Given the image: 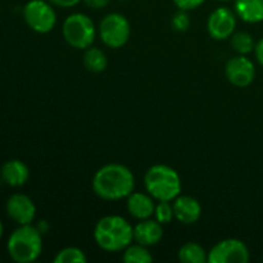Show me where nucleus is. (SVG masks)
Wrapping results in <instances>:
<instances>
[{
	"label": "nucleus",
	"instance_id": "nucleus-1",
	"mask_svg": "<svg viewBox=\"0 0 263 263\" xmlns=\"http://www.w3.org/2000/svg\"><path fill=\"white\" fill-rule=\"evenodd\" d=\"M91 184L92 190L100 199L121 200L134 192L135 177L128 167L109 163L95 172Z\"/></svg>",
	"mask_w": 263,
	"mask_h": 263
},
{
	"label": "nucleus",
	"instance_id": "nucleus-2",
	"mask_svg": "<svg viewBox=\"0 0 263 263\" xmlns=\"http://www.w3.org/2000/svg\"><path fill=\"white\" fill-rule=\"evenodd\" d=\"M94 240L105 252H121L134 240V228L126 218L117 215L104 216L94 228Z\"/></svg>",
	"mask_w": 263,
	"mask_h": 263
},
{
	"label": "nucleus",
	"instance_id": "nucleus-3",
	"mask_svg": "<svg viewBox=\"0 0 263 263\" xmlns=\"http://www.w3.org/2000/svg\"><path fill=\"white\" fill-rule=\"evenodd\" d=\"M144 185L149 195L157 202H174L181 193V179L177 171L167 164L149 167L144 176Z\"/></svg>",
	"mask_w": 263,
	"mask_h": 263
},
{
	"label": "nucleus",
	"instance_id": "nucleus-4",
	"mask_svg": "<svg viewBox=\"0 0 263 263\" xmlns=\"http://www.w3.org/2000/svg\"><path fill=\"white\" fill-rule=\"evenodd\" d=\"M8 253L10 258L18 263H31L40 257L43 252V236L37 228L20 225L8 239Z\"/></svg>",
	"mask_w": 263,
	"mask_h": 263
},
{
	"label": "nucleus",
	"instance_id": "nucleus-5",
	"mask_svg": "<svg viewBox=\"0 0 263 263\" xmlns=\"http://www.w3.org/2000/svg\"><path fill=\"white\" fill-rule=\"evenodd\" d=\"M63 37L72 48L85 50L95 41L97 27L89 15L84 13H73L63 22Z\"/></svg>",
	"mask_w": 263,
	"mask_h": 263
},
{
	"label": "nucleus",
	"instance_id": "nucleus-6",
	"mask_svg": "<svg viewBox=\"0 0 263 263\" xmlns=\"http://www.w3.org/2000/svg\"><path fill=\"white\" fill-rule=\"evenodd\" d=\"M131 35L130 22L120 13H109L99 25L100 40L104 45L112 49H120L128 41Z\"/></svg>",
	"mask_w": 263,
	"mask_h": 263
},
{
	"label": "nucleus",
	"instance_id": "nucleus-7",
	"mask_svg": "<svg viewBox=\"0 0 263 263\" xmlns=\"http://www.w3.org/2000/svg\"><path fill=\"white\" fill-rule=\"evenodd\" d=\"M23 18L37 33L50 32L57 23L55 10L48 0H30L23 8Z\"/></svg>",
	"mask_w": 263,
	"mask_h": 263
},
{
	"label": "nucleus",
	"instance_id": "nucleus-8",
	"mask_svg": "<svg viewBox=\"0 0 263 263\" xmlns=\"http://www.w3.org/2000/svg\"><path fill=\"white\" fill-rule=\"evenodd\" d=\"M249 257V249L244 241L229 238L212 247L208 252V263H247Z\"/></svg>",
	"mask_w": 263,
	"mask_h": 263
},
{
	"label": "nucleus",
	"instance_id": "nucleus-9",
	"mask_svg": "<svg viewBox=\"0 0 263 263\" xmlns=\"http://www.w3.org/2000/svg\"><path fill=\"white\" fill-rule=\"evenodd\" d=\"M225 74L229 82L236 87H247L256 77V67L246 55H236L229 59L225 66Z\"/></svg>",
	"mask_w": 263,
	"mask_h": 263
},
{
	"label": "nucleus",
	"instance_id": "nucleus-10",
	"mask_svg": "<svg viewBox=\"0 0 263 263\" xmlns=\"http://www.w3.org/2000/svg\"><path fill=\"white\" fill-rule=\"evenodd\" d=\"M235 13L225 7L217 8L210 14L207 21L208 33L215 40H225L235 32Z\"/></svg>",
	"mask_w": 263,
	"mask_h": 263
},
{
	"label": "nucleus",
	"instance_id": "nucleus-11",
	"mask_svg": "<svg viewBox=\"0 0 263 263\" xmlns=\"http://www.w3.org/2000/svg\"><path fill=\"white\" fill-rule=\"evenodd\" d=\"M7 213L18 225H28L35 220L36 205L25 194H13L7 202Z\"/></svg>",
	"mask_w": 263,
	"mask_h": 263
},
{
	"label": "nucleus",
	"instance_id": "nucleus-12",
	"mask_svg": "<svg viewBox=\"0 0 263 263\" xmlns=\"http://www.w3.org/2000/svg\"><path fill=\"white\" fill-rule=\"evenodd\" d=\"M172 205L175 218L184 225H193L202 216V205L198 199L190 195H179L174 199Z\"/></svg>",
	"mask_w": 263,
	"mask_h": 263
},
{
	"label": "nucleus",
	"instance_id": "nucleus-13",
	"mask_svg": "<svg viewBox=\"0 0 263 263\" xmlns=\"http://www.w3.org/2000/svg\"><path fill=\"white\" fill-rule=\"evenodd\" d=\"M163 238V228L157 220H140L134 226V241L144 247H153Z\"/></svg>",
	"mask_w": 263,
	"mask_h": 263
},
{
	"label": "nucleus",
	"instance_id": "nucleus-14",
	"mask_svg": "<svg viewBox=\"0 0 263 263\" xmlns=\"http://www.w3.org/2000/svg\"><path fill=\"white\" fill-rule=\"evenodd\" d=\"M127 211L136 220H146L154 216L156 203L154 198L144 193H131L127 197Z\"/></svg>",
	"mask_w": 263,
	"mask_h": 263
},
{
	"label": "nucleus",
	"instance_id": "nucleus-15",
	"mask_svg": "<svg viewBox=\"0 0 263 263\" xmlns=\"http://www.w3.org/2000/svg\"><path fill=\"white\" fill-rule=\"evenodd\" d=\"M2 177L8 185L18 187L27 182L28 177H30V171L22 161L12 159L2 167Z\"/></svg>",
	"mask_w": 263,
	"mask_h": 263
},
{
	"label": "nucleus",
	"instance_id": "nucleus-16",
	"mask_svg": "<svg viewBox=\"0 0 263 263\" xmlns=\"http://www.w3.org/2000/svg\"><path fill=\"white\" fill-rule=\"evenodd\" d=\"M235 13L247 23L263 21V0H235Z\"/></svg>",
	"mask_w": 263,
	"mask_h": 263
},
{
	"label": "nucleus",
	"instance_id": "nucleus-17",
	"mask_svg": "<svg viewBox=\"0 0 263 263\" xmlns=\"http://www.w3.org/2000/svg\"><path fill=\"white\" fill-rule=\"evenodd\" d=\"M179 261L182 263H205L208 262V252L200 244L189 241L180 248Z\"/></svg>",
	"mask_w": 263,
	"mask_h": 263
},
{
	"label": "nucleus",
	"instance_id": "nucleus-18",
	"mask_svg": "<svg viewBox=\"0 0 263 263\" xmlns=\"http://www.w3.org/2000/svg\"><path fill=\"white\" fill-rule=\"evenodd\" d=\"M84 66L87 71L92 72V73H100L108 66L107 55L102 49L90 46V48L85 49Z\"/></svg>",
	"mask_w": 263,
	"mask_h": 263
},
{
	"label": "nucleus",
	"instance_id": "nucleus-19",
	"mask_svg": "<svg viewBox=\"0 0 263 263\" xmlns=\"http://www.w3.org/2000/svg\"><path fill=\"white\" fill-rule=\"evenodd\" d=\"M123 262L126 263H151L153 261V256L149 252L148 247L141 244H130L126 249H123Z\"/></svg>",
	"mask_w": 263,
	"mask_h": 263
},
{
	"label": "nucleus",
	"instance_id": "nucleus-20",
	"mask_svg": "<svg viewBox=\"0 0 263 263\" xmlns=\"http://www.w3.org/2000/svg\"><path fill=\"white\" fill-rule=\"evenodd\" d=\"M231 48L240 55H247L251 51L254 50V44L253 37L251 33L246 32V31H239V32H234L230 37Z\"/></svg>",
	"mask_w": 263,
	"mask_h": 263
},
{
	"label": "nucleus",
	"instance_id": "nucleus-21",
	"mask_svg": "<svg viewBox=\"0 0 263 263\" xmlns=\"http://www.w3.org/2000/svg\"><path fill=\"white\" fill-rule=\"evenodd\" d=\"M53 261L54 263H86L87 257L77 247H67L55 254Z\"/></svg>",
	"mask_w": 263,
	"mask_h": 263
},
{
	"label": "nucleus",
	"instance_id": "nucleus-22",
	"mask_svg": "<svg viewBox=\"0 0 263 263\" xmlns=\"http://www.w3.org/2000/svg\"><path fill=\"white\" fill-rule=\"evenodd\" d=\"M154 217L162 225L170 223L175 218L174 213V205L171 202L167 200H162L156 204V210H154Z\"/></svg>",
	"mask_w": 263,
	"mask_h": 263
},
{
	"label": "nucleus",
	"instance_id": "nucleus-23",
	"mask_svg": "<svg viewBox=\"0 0 263 263\" xmlns=\"http://www.w3.org/2000/svg\"><path fill=\"white\" fill-rule=\"evenodd\" d=\"M204 2L205 0H174L175 5H176L180 10H184V12L197 9V8H199Z\"/></svg>",
	"mask_w": 263,
	"mask_h": 263
},
{
	"label": "nucleus",
	"instance_id": "nucleus-24",
	"mask_svg": "<svg viewBox=\"0 0 263 263\" xmlns=\"http://www.w3.org/2000/svg\"><path fill=\"white\" fill-rule=\"evenodd\" d=\"M174 26L177 30H186L187 26H189V18L185 14L184 10H182L181 13H179V14L175 15Z\"/></svg>",
	"mask_w": 263,
	"mask_h": 263
},
{
	"label": "nucleus",
	"instance_id": "nucleus-25",
	"mask_svg": "<svg viewBox=\"0 0 263 263\" xmlns=\"http://www.w3.org/2000/svg\"><path fill=\"white\" fill-rule=\"evenodd\" d=\"M91 9H103L109 4V0H82Z\"/></svg>",
	"mask_w": 263,
	"mask_h": 263
},
{
	"label": "nucleus",
	"instance_id": "nucleus-26",
	"mask_svg": "<svg viewBox=\"0 0 263 263\" xmlns=\"http://www.w3.org/2000/svg\"><path fill=\"white\" fill-rule=\"evenodd\" d=\"M51 5H55V7L61 8H71L74 7V5L79 4L81 0H48Z\"/></svg>",
	"mask_w": 263,
	"mask_h": 263
},
{
	"label": "nucleus",
	"instance_id": "nucleus-27",
	"mask_svg": "<svg viewBox=\"0 0 263 263\" xmlns=\"http://www.w3.org/2000/svg\"><path fill=\"white\" fill-rule=\"evenodd\" d=\"M254 53H256V58L258 63L263 67V37L254 46Z\"/></svg>",
	"mask_w": 263,
	"mask_h": 263
},
{
	"label": "nucleus",
	"instance_id": "nucleus-28",
	"mask_svg": "<svg viewBox=\"0 0 263 263\" xmlns=\"http://www.w3.org/2000/svg\"><path fill=\"white\" fill-rule=\"evenodd\" d=\"M3 233H4V226H3V222L0 221V239H2Z\"/></svg>",
	"mask_w": 263,
	"mask_h": 263
},
{
	"label": "nucleus",
	"instance_id": "nucleus-29",
	"mask_svg": "<svg viewBox=\"0 0 263 263\" xmlns=\"http://www.w3.org/2000/svg\"><path fill=\"white\" fill-rule=\"evenodd\" d=\"M217 2H230V0H217Z\"/></svg>",
	"mask_w": 263,
	"mask_h": 263
}]
</instances>
